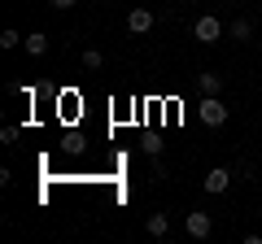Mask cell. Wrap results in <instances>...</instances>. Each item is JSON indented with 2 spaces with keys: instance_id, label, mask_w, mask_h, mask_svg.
Returning <instances> with one entry per match:
<instances>
[{
  "instance_id": "obj_7",
  "label": "cell",
  "mask_w": 262,
  "mask_h": 244,
  "mask_svg": "<svg viewBox=\"0 0 262 244\" xmlns=\"http://www.w3.org/2000/svg\"><path fill=\"white\" fill-rule=\"evenodd\" d=\"M144 231H149L153 240H166V235H170V218L166 214H149V218H144Z\"/></svg>"
},
{
  "instance_id": "obj_6",
  "label": "cell",
  "mask_w": 262,
  "mask_h": 244,
  "mask_svg": "<svg viewBox=\"0 0 262 244\" xmlns=\"http://www.w3.org/2000/svg\"><path fill=\"white\" fill-rule=\"evenodd\" d=\"M196 87H201V96H219V92H223V75L201 70V75H196Z\"/></svg>"
},
{
  "instance_id": "obj_9",
  "label": "cell",
  "mask_w": 262,
  "mask_h": 244,
  "mask_svg": "<svg viewBox=\"0 0 262 244\" xmlns=\"http://www.w3.org/2000/svg\"><path fill=\"white\" fill-rule=\"evenodd\" d=\"M232 39H236V44L253 39V22H249V18H236V22H232Z\"/></svg>"
},
{
  "instance_id": "obj_2",
  "label": "cell",
  "mask_w": 262,
  "mask_h": 244,
  "mask_svg": "<svg viewBox=\"0 0 262 244\" xmlns=\"http://www.w3.org/2000/svg\"><path fill=\"white\" fill-rule=\"evenodd\" d=\"M192 35L201 39V44H219V39H223V22H219L214 13H201L196 27H192Z\"/></svg>"
},
{
  "instance_id": "obj_12",
  "label": "cell",
  "mask_w": 262,
  "mask_h": 244,
  "mask_svg": "<svg viewBox=\"0 0 262 244\" xmlns=\"http://www.w3.org/2000/svg\"><path fill=\"white\" fill-rule=\"evenodd\" d=\"M144 153L149 157H162V140H144Z\"/></svg>"
},
{
  "instance_id": "obj_13",
  "label": "cell",
  "mask_w": 262,
  "mask_h": 244,
  "mask_svg": "<svg viewBox=\"0 0 262 244\" xmlns=\"http://www.w3.org/2000/svg\"><path fill=\"white\" fill-rule=\"evenodd\" d=\"M48 5H53V9H75L79 0H48Z\"/></svg>"
},
{
  "instance_id": "obj_3",
  "label": "cell",
  "mask_w": 262,
  "mask_h": 244,
  "mask_svg": "<svg viewBox=\"0 0 262 244\" xmlns=\"http://www.w3.org/2000/svg\"><path fill=\"white\" fill-rule=\"evenodd\" d=\"M184 231H188V235H192V240H206V235H210V231H214V218H210V214H206V209H192V214H188V218H184Z\"/></svg>"
},
{
  "instance_id": "obj_1",
  "label": "cell",
  "mask_w": 262,
  "mask_h": 244,
  "mask_svg": "<svg viewBox=\"0 0 262 244\" xmlns=\"http://www.w3.org/2000/svg\"><path fill=\"white\" fill-rule=\"evenodd\" d=\"M196 113H201V127H223L227 122V105L219 101V96H201Z\"/></svg>"
},
{
  "instance_id": "obj_5",
  "label": "cell",
  "mask_w": 262,
  "mask_h": 244,
  "mask_svg": "<svg viewBox=\"0 0 262 244\" xmlns=\"http://www.w3.org/2000/svg\"><path fill=\"white\" fill-rule=\"evenodd\" d=\"M127 31H131V35L153 31V9H131V13H127Z\"/></svg>"
},
{
  "instance_id": "obj_11",
  "label": "cell",
  "mask_w": 262,
  "mask_h": 244,
  "mask_svg": "<svg viewBox=\"0 0 262 244\" xmlns=\"http://www.w3.org/2000/svg\"><path fill=\"white\" fill-rule=\"evenodd\" d=\"M18 44H22V35H18V31H13V27L5 31V35H0V48H18Z\"/></svg>"
},
{
  "instance_id": "obj_8",
  "label": "cell",
  "mask_w": 262,
  "mask_h": 244,
  "mask_svg": "<svg viewBox=\"0 0 262 244\" xmlns=\"http://www.w3.org/2000/svg\"><path fill=\"white\" fill-rule=\"evenodd\" d=\"M22 44H27V53H31V57H44V53H48V35H44V31H31Z\"/></svg>"
},
{
  "instance_id": "obj_4",
  "label": "cell",
  "mask_w": 262,
  "mask_h": 244,
  "mask_svg": "<svg viewBox=\"0 0 262 244\" xmlns=\"http://www.w3.org/2000/svg\"><path fill=\"white\" fill-rule=\"evenodd\" d=\"M201 188H206L210 197L227 192V188H232V170H227V166H214V170H206V179H201Z\"/></svg>"
},
{
  "instance_id": "obj_10",
  "label": "cell",
  "mask_w": 262,
  "mask_h": 244,
  "mask_svg": "<svg viewBox=\"0 0 262 244\" xmlns=\"http://www.w3.org/2000/svg\"><path fill=\"white\" fill-rule=\"evenodd\" d=\"M105 66V53H101V48H88V53H83V70H101Z\"/></svg>"
}]
</instances>
